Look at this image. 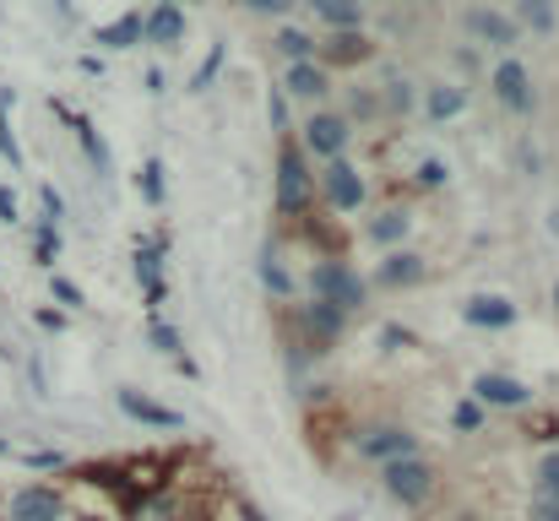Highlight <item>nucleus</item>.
Instances as JSON below:
<instances>
[{"mask_svg": "<svg viewBox=\"0 0 559 521\" xmlns=\"http://www.w3.org/2000/svg\"><path fill=\"white\" fill-rule=\"evenodd\" d=\"M418 277H424V261L407 256V250H396V256L380 261V283H385V288H407V283H418Z\"/></svg>", "mask_w": 559, "mask_h": 521, "instance_id": "a211bd4d", "label": "nucleus"}, {"mask_svg": "<svg viewBox=\"0 0 559 521\" xmlns=\"http://www.w3.org/2000/svg\"><path fill=\"white\" fill-rule=\"evenodd\" d=\"M115 402H120V413H131L136 424H153V429H180V424H186L175 407H164V402L142 396L136 386H120V391H115Z\"/></svg>", "mask_w": 559, "mask_h": 521, "instance_id": "0eeeda50", "label": "nucleus"}, {"mask_svg": "<svg viewBox=\"0 0 559 521\" xmlns=\"http://www.w3.org/2000/svg\"><path fill=\"white\" fill-rule=\"evenodd\" d=\"M299 316H305V327L316 332V343H337V332H343V321H348V310H337V305H321V299H310Z\"/></svg>", "mask_w": 559, "mask_h": 521, "instance_id": "ddd939ff", "label": "nucleus"}, {"mask_svg": "<svg viewBox=\"0 0 559 521\" xmlns=\"http://www.w3.org/2000/svg\"><path fill=\"white\" fill-rule=\"evenodd\" d=\"M516 16L533 27V33H555V0H516Z\"/></svg>", "mask_w": 559, "mask_h": 521, "instance_id": "412c9836", "label": "nucleus"}, {"mask_svg": "<svg viewBox=\"0 0 559 521\" xmlns=\"http://www.w3.org/2000/svg\"><path fill=\"white\" fill-rule=\"evenodd\" d=\"M451 424L462 429V435H473V429H484V407L467 396V402H456V413H451Z\"/></svg>", "mask_w": 559, "mask_h": 521, "instance_id": "bb28decb", "label": "nucleus"}, {"mask_svg": "<svg viewBox=\"0 0 559 521\" xmlns=\"http://www.w3.org/2000/svg\"><path fill=\"white\" fill-rule=\"evenodd\" d=\"M321 22H332V33H359V22H365V5L359 0H305Z\"/></svg>", "mask_w": 559, "mask_h": 521, "instance_id": "f8f14e48", "label": "nucleus"}, {"mask_svg": "<svg viewBox=\"0 0 559 521\" xmlns=\"http://www.w3.org/2000/svg\"><path fill=\"white\" fill-rule=\"evenodd\" d=\"M0 521H66V500H60L55 484H22L5 500V517Z\"/></svg>", "mask_w": 559, "mask_h": 521, "instance_id": "7ed1b4c3", "label": "nucleus"}, {"mask_svg": "<svg viewBox=\"0 0 559 521\" xmlns=\"http://www.w3.org/2000/svg\"><path fill=\"white\" fill-rule=\"evenodd\" d=\"M407 228H413L407 212H380V217L370 223V239L374 245H396V239H407Z\"/></svg>", "mask_w": 559, "mask_h": 521, "instance_id": "aec40b11", "label": "nucleus"}, {"mask_svg": "<svg viewBox=\"0 0 559 521\" xmlns=\"http://www.w3.org/2000/svg\"><path fill=\"white\" fill-rule=\"evenodd\" d=\"M277 49L288 55V66H299V60H310L316 38H310V33H299V27H283V33H277Z\"/></svg>", "mask_w": 559, "mask_h": 521, "instance_id": "5701e85b", "label": "nucleus"}, {"mask_svg": "<svg viewBox=\"0 0 559 521\" xmlns=\"http://www.w3.org/2000/svg\"><path fill=\"white\" fill-rule=\"evenodd\" d=\"M555 305H559V288H555Z\"/></svg>", "mask_w": 559, "mask_h": 521, "instance_id": "58836bf2", "label": "nucleus"}, {"mask_svg": "<svg viewBox=\"0 0 559 521\" xmlns=\"http://www.w3.org/2000/svg\"><path fill=\"white\" fill-rule=\"evenodd\" d=\"M294 98H321L326 93V71L316 66V60H299V66H288V82H283Z\"/></svg>", "mask_w": 559, "mask_h": 521, "instance_id": "f3484780", "label": "nucleus"}, {"mask_svg": "<svg viewBox=\"0 0 559 521\" xmlns=\"http://www.w3.org/2000/svg\"><path fill=\"white\" fill-rule=\"evenodd\" d=\"M380 489L396 506H424L429 489H435V473H429L424 457H396V462H380Z\"/></svg>", "mask_w": 559, "mask_h": 521, "instance_id": "f257e3e1", "label": "nucleus"}, {"mask_svg": "<svg viewBox=\"0 0 559 521\" xmlns=\"http://www.w3.org/2000/svg\"><path fill=\"white\" fill-rule=\"evenodd\" d=\"M250 11H266V16H283V11H294V0H245Z\"/></svg>", "mask_w": 559, "mask_h": 521, "instance_id": "473e14b6", "label": "nucleus"}, {"mask_svg": "<svg viewBox=\"0 0 559 521\" xmlns=\"http://www.w3.org/2000/svg\"><path fill=\"white\" fill-rule=\"evenodd\" d=\"M136 272H142V283H147V299H164V283H158V250H142V256H136Z\"/></svg>", "mask_w": 559, "mask_h": 521, "instance_id": "a878e982", "label": "nucleus"}, {"mask_svg": "<svg viewBox=\"0 0 559 521\" xmlns=\"http://www.w3.org/2000/svg\"><path fill=\"white\" fill-rule=\"evenodd\" d=\"M402 5H407V0H402Z\"/></svg>", "mask_w": 559, "mask_h": 521, "instance_id": "a19ab883", "label": "nucleus"}, {"mask_svg": "<svg viewBox=\"0 0 559 521\" xmlns=\"http://www.w3.org/2000/svg\"><path fill=\"white\" fill-rule=\"evenodd\" d=\"M359 451L374 457V462H396V457H418V440H413L407 429L385 424V429H365V435H359Z\"/></svg>", "mask_w": 559, "mask_h": 521, "instance_id": "6e6552de", "label": "nucleus"}, {"mask_svg": "<svg viewBox=\"0 0 559 521\" xmlns=\"http://www.w3.org/2000/svg\"><path fill=\"white\" fill-rule=\"evenodd\" d=\"M326 55H332V60H365V55H370V44H365V33H332Z\"/></svg>", "mask_w": 559, "mask_h": 521, "instance_id": "b1692460", "label": "nucleus"}, {"mask_svg": "<svg viewBox=\"0 0 559 521\" xmlns=\"http://www.w3.org/2000/svg\"><path fill=\"white\" fill-rule=\"evenodd\" d=\"M158 164H147V169H142V190H147V201H164V179H158Z\"/></svg>", "mask_w": 559, "mask_h": 521, "instance_id": "c85d7f7f", "label": "nucleus"}, {"mask_svg": "<svg viewBox=\"0 0 559 521\" xmlns=\"http://www.w3.org/2000/svg\"><path fill=\"white\" fill-rule=\"evenodd\" d=\"M55 299L76 310V305H82V288H76V283H66V277H55Z\"/></svg>", "mask_w": 559, "mask_h": 521, "instance_id": "2f4dec72", "label": "nucleus"}, {"mask_svg": "<svg viewBox=\"0 0 559 521\" xmlns=\"http://www.w3.org/2000/svg\"><path fill=\"white\" fill-rule=\"evenodd\" d=\"M462 521H473V517H462Z\"/></svg>", "mask_w": 559, "mask_h": 521, "instance_id": "ea45409f", "label": "nucleus"}, {"mask_svg": "<svg viewBox=\"0 0 559 521\" xmlns=\"http://www.w3.org/2000/svg\"><path fill=\"white\" fill-rule=\"evenodd\" d=\"M82 521H104V517H82Z\"/></svg>", "mask_w": 559, "mask_h": 521, "instance_id": "4c0bfd02", "label": "nucleus"}, {"mask_svg": "<svg viewBox=\"0 0 559 521\" xmlns=\"http://www.w3.org/2000/svg\"><path fill=\"white\" fill-rule=\"evenodd\" d=\"M424 109H429L435 120H451V115L467 109V93H462V87H429V93H424Z\"/></svg>", "mask_w": 559, "mask_h": 521, "instance_id": "6ab92c4d", "label": "nucleus"}, {"mask_svg": "<svg viewBox=\"0 0 559 521\" xmlns=\"http://www.w3.org/2000/svg\"><path fill=\"white\" fill-rule=\"evenodd\" d=\"M310 288H316L321 305H337V310L365 305V277H359L348 261H321V267L310 272Z\"/></svg>", "mask_w": 559, "mask_h": 521, "instance_id": "f03ea898", "label": "nucleus"}, {"mask_svg": "<svg viewBox=\"0 0 559 521\" xmlns=\"http://www.w3.org/2000/svg\"><path fill=\"white\" fill-rule=\"evenodd\" d=\"M495 93L511 115H527L533 109V82H527V66L522 60H500L495 66Z\"/></svg>", "mask_w": 559, "mask_h": 521, "instance_id": "423d86ee", "label": "nucleus"}, {"mask_svg": "<svg viewBox=\"0 0 559 521\" xmlns=\"http://www.w3.org/2000/svg\"><path fill=\"white\" fill-rule=\"evenodd\" d=\"M0 223H16V196L0 185Z\"/></svg>", "mask_w": 559, "mask_h": 521, "instance_id": "72a5a7b5", "label": "nucleus"}, {"mask_svg": "<svg viewBox=\"0 0 559 521\" xmlns=\"http://www.w3.org/2000/svg\"><path fill=\"white\" fill-rule=\"evenodd\" d=\"M473 402L478 407H522L527 402V386L511 380V375H478L473 380Z\"/></svg>", "mask_w": 559, "mask_h": 521, "instance_id": "9b49d317", "label": "nucleus"}, {"mask_svg": "<svg viewBox=\"0 0 559 521\" xmlns=\"http://www.w3.org/2000/svg\"><path fill=\"white\" fill-rule=\"evenodd\" d=\"M467 33H478L484 44H511V38H516L511 22H506L500 11H489V5H473V11H467Z\"/></svg>", "mask_w": 559, "mask_h": 521, "instance_id": "2eb2a0df", "label": "nucleus"}, {"mask_svg": "<svg viewBox=\"0 0 559 521\" xmlns=\"http://www.w3.org/2000/svg\"><path fill=\"white\" fill-rule=\"evenodd\" d=\"M462 316H467V327L500 332V327H511V321H516V305H511V299H500V294H473V299L462 305Z\"/></svg>", "mask_w": 559, "mask_h": 521, "instance_id": "9d476101", "label": "nucleus"}, {"mask_svg": "<svg viewBox=\"0 0 559 521\" xmlns=\"http://www.w3.org/2000/svg\"><path fill=\"white\" fill-rule=\"evenodd\" d=\"M261 277H266L272 294H294V277H288V267H283V256H277L272 245L261 250Z\"/></svg>", "mask_w": 559, "mask_h": 521, "instance_id": "4be33fe9", "label": "nucleus"}, {"mask_svg": "<svg viewBox=\"0 0 559 521\" xmlns=\"http://www.w3.org/2000/svg\"><path fill=\"white\" fill-rule=\"evenodd\" d=\"M305 147L332 164V158H343V147H348V126H343L337 115H316V120L305 126Z\"/></svg>", "mask_w": 559, "mask_h": 521, "instance_id": "1a4fd4ad", "label": "nucleus"}, {"mask_svg": "<svg viewBox=\"0 0 559 521\" xmlns=\"http://www.w3.org/2000/svg\"><path fill=\"white\" fill-rule=\"evenodd\" d=\"M147 38V16H120V22H109V27H98V44L104 49H131V44H142Z\"/></svg>", "mask_w": 559, "mask_h": 521, "instance_id": "dca6fc26", "label": "nucleus"}, {"mask_svg": "<svg viewBox=\"0 0 559 521\" xmlns=\"http://www.w3.org/2000/svg\"><path fill=\"white\" fill-rule=\"evenodd\" d=\"M153 343L164 347V353H180V332H175V327H164V321H153Z\"/></svg>", "mask_w": 559, "mask_h": 521, "instance_id": "c756f323", "label": "nucleus"}, {"mask_svg": "<svg viewBox=\"0 0 559 521\" xmlns=\"http://www.w3.org/2000/svg\"><path fill=\"white\" fill-rule=\"evenodd\" d=\"M76 131H82V147L93 153V164H104V142L93 137V126H87V120H76Z\"/></svg>", "mask_w": 559, "mask_h": 521, "instance_id": "7c9ffc66", "label": "nucleus"}, {"mask_svg": "<svg viewBox=\"0 0 559 521\" xmlns=\"http://www.w3.org/2000/svg\"><path fill=\"white\" fill-rule=\"evenodd\" d=\"M538 500H555L559 506V451H549L538 462Z\"/></svg>", "mask_w": 559, "mask_h": 521, "instance_id": "393cba45", "label": "nucleus"}, {"mask_svg": "<svg viewBox=\"0 0 559 521\" xmlns=\"http://www.w3.org/2000/svg\"><path fill=\"white\" fill-rule=\"evenodd\" d=\"M533 521H559V506L555 500H533Z\"/></svg>", "mask_w": 559, "mask_h": 521, "instance_id": "f704fd0d", "label": "nucleus"}, {"mask_svg": "<svg viewBox=\"0 0 559 521\" xmlns=\"http://www.w3.org/2000/svg\"><path fill=\"white\" fill-rule=\"evenodd\" d=\"M0 457H11V446H5V440H0Z\"/></svg>", "mask_w": 559, "mask_h": 521, "instance_id": "e433bc0d", "label": "nucleus"}, {"mask_svg": "<svg viewBox=\"0 0 559 521\" xmlns=\"http://www.w3.org/2000/svg\"><path fill=\"white\" fill-rule=\"evenodd\" d=\"M147 38H153V44H180V38H186V16H180L175 0H164V5L147 16Z\"/></svg>", "mask_w": 559, "mask_h": 521, "instance_id": "4468645a", "label": "nucleus"}, {"mask_svg": "<svg viewBox=\"0 0 559 521\" xmlns=\"http://www.w3.org/2000/svg\"><path fill=\"white\" fill-rule=\"evenodd\" d=\"M316 196V174L305 169V158L294 147H283L277 158V212H305Z\"/></svg>", "mask_w": 559, "mask_h": 521, "instance_id": "20e7f679", "label": "nucleus"}, {"mask_svg": "<svg viewBox=\"0 0 559 521\" xmlns=\"http://www.w3.org/2000/svg\"><path fill=\"white\" fill-rule=\"evenodd\" d=\"M321 190H326V201H332L337 212H359V206H365V179H359V169H354L348 158H332V164H326Z\"/></svg>", "mask_w": 559, "mask_h": 521, "instance_id": "39448f33", "label": "nucleus"}, {"mask_svg": "<svg viewBox=\"0 0 559 521\" xmlns=\"http://www.w3.org/2000/svg\"><path fill=\"white\" fill-rule=\"evenodd\" d=\"M418 185H424V190H440V185H445V164H440V158H424V164H418Z\"/></svg>", "mask_w": 559, "mask_h": 521, "instance_id": "cd10ccee", "label": "nucleus"}, {"mask_svg": "<svg viewBox=\"0 0 559 521\" xmlns=\"http://www.w3.org/2000/svg\"><path fill=\"white\" fill-rule=\"evenodd\" d=\"M245 521H272V517H261V511H255V506H245Z\"/></svg>", "mask_w": 559, "mask_h": 521, "instance_id": "c9c22d12", "label": "nucleus"}]
</instances>
